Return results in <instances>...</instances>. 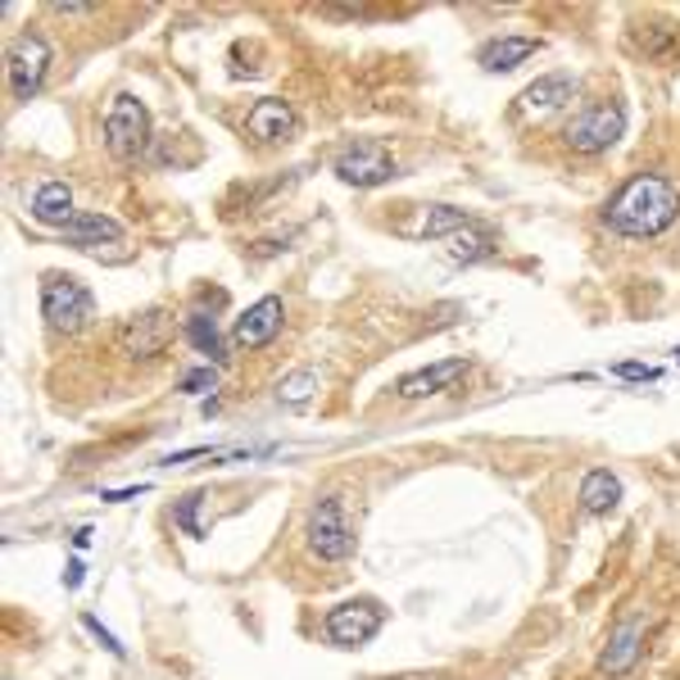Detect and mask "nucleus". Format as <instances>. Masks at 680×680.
Here are the masks:
<instances>
[{"mask_svg": "<svg viewBox=\"0 0 680 680\" xmlns=\"http://www.w3.org/2000/svg\"><path fill=\"white\" fill-rule=\"evenodd\" d=\"M676 218H680V191L662 173H635L608 196V205H603V222L630 241L662 237Z\"/></svg>", "mask_w": 680, "mask_h": 680, "instance_id": "f257e3e1", "label": "nucleus"}, {"mask_svg": "<svg viewBox=\"0 0 680 680\" xmlns=\"http://www.w3.org/2000/svg\"><path fill=\"white\" fill-rule=\"evenodd\" d=\"M42 318L55 336H78L96 318V295L73 273H46L42 277Z\"/></svg>", "mask_w": 680, "mask_h": 680, "instance_id": "f03ea898", "label": "nucleus"}, {"mask_svg": "<svg viewBox=\"0 0 680 680\" xmlns=\"http://www.w3.org/2000/svg\"><path fill=\"white\" fill-rule=\"evenodd\" d=\"M150 145V109L132 91H119L105 109V150L119 164H136Z\"/></svg>", "mask_w": 680, "mask_h": 680, "instance_id": "7ed1b4c3", "label": "nucleus"}, {"mask_svg": "<svg viewBox=\"0 0 680 680\" xmlns=\"http://www.w3.org/2000/svg\"><path fill=\"white\" fill-rule=\"evenodd\" d=\"M305 540H309V549H314L322 562H346V558H354L359 536H354V522H350V513H346V500H340V495H322V500L309 508Z\"/></svg>", "mask_w": 680, "mask_h": 680, "instance_id": "20e7f679", "label": "nucleus"}, {"mask_svg": "<svg viewBox=\"0 0 680 680\" xmlns=\"http://www.w3.org/2000/svg\"><path fill=\"white\" fill-rule=\"evenodd\" d=\"M562 136L577 155H603V150H613L626 136V105L622 100H594L567 123Z\"/></svg>", "mask_w": 680, "mask_h": 680, "instance_id": "39448f33", "label": "nucleus"}, {"mask_svg": "<svg viewBox=\"0 0 680 680\" xmlns=\"http://www.w3.org/2000/svg\"><path fill=\"white\" fill-rule=\"evenodd\" d=\"M331 173L346 186H354V191H372V186H386L391 177H399V164H395L386 141L363 136V141H350L346 150H340Z\"/></svg>", "mask_w": 680, "mask_h": 680, "instance_id": "423d86ee", "label": "nucleus"}, {"mask_svg": "<svg viewBox=\"0 0 680 680\" xmlns=\"http://www.w3.org/2000/svg\"><path fill=\"white\" fill-rule=\"evenodd\" d=\"M173 336H177V322H173L168 309H141V314L123 318V327H119V350L128 359H136V363H155V359L168 354Z\"/></svg>", "mask_w": 680, "mask_h": 680, "instance_id": "0eeeda50", "label": "nucleus"}, {"mask_svg": "<svg viewBox=\"0 0 680 680\" xmlns=\"http://www.w3.org/2000/svg\"><path fill=\"white\" fill-rule=\"evenodd\" d=\"M382 626H386V608L376 599H368V594L336 603V608L327 613V622H322V630H327V639L336 649H363Z\"/></svg>", "mask_w": 680, "mask_h": 680, "instance_id": "6e6552de", "label": "nucleus"}, {"mask_svg": "<svg viewBox=\"0 0 680 680\" xmlns=\"http://www.w3.org/2000/svg\"><path fill=\"white\" fill-rule=\"evenodd\" d=\"M46 68H51V46L46 36L36 32H23L14 36V46L6 55V73H10V96L14 100H32L46 83Z\"/></svg>", "mask_w": 680, "mask_h": 680, "instance_id": "1a4fd4ad", "label": "nucleus"}, {"mask_svg": "<svg viewBox=\"0 0 680 680\" xmlns=\"http://www.w3.org/2000/svg\"><path fill=\"white\" fill-rule=\"evenodd\" d=\"M282 318H286V305H282L277 295L254 299V305L232 322V346L237 350H263V346H273L277 331H282Z\"/></svg>", "mask_w": 680, "mask_h": 680, "instance_id": "9d476101", "label": "nucleus"}, {"mask_svg": "<svg viewBox=\"0 0 680 680\" xmlns=\"http://www.w3.org/2000/svg\"><path fill=\"white\" fill-rule=\"evenodd\" d=\"M245 132H250L254 145H286V141L299 132V119H295L290 100L263 96V100H254V109L245 113Z\"/></svg>", "mask_w": 680, "mask_h": 680, "instance_id": "9b49d317", "label": "nucleus"}, {"mask_svg": "<svg viewBox=\"0 0 680 680\" xmlns=\"http://www.w3.org/2000/svg\"><path fill=\"white\" fill-rule=\"evenodd\" d=\"M468 376V359H440L423 372H408L399 376V399H427V395H440V391H453Z\"/></svg>", "mask_w": 680, "mask_h": 680, "instance_id": "f8f14e48", "label": "nucleus"}, {"mask_svg": "<svg viewBox=\"0 0 680 680\" xmlns=\"http://www.w3.org/2000/svg\"><path fill=\"white\" fill-rule=\"evenodd\" d=\"M531 55H540V36H517V32H508V36H495V42H485V46L476 51V64H481L485 73H513V68H522Z\"/></svg>", "mask_w": 680, "mask_h": 680, "instance_id": "ddd939ff", "label": "nucleus"}, {"mask_svg": "<svg viewBox=\"0 0 680 680\" xmlns=\"http://www.w3.org/2000/svg\"><path fill=\"white\" fill-rule=\"evenodd\" d=\"M28 213H32L36 222H42V227H59V232H64V227H68L73 218H78V209H73V186L59 182V177L42 182V186L32 191Z\"/></svg>", "mask_w": 680, "mask_h": 680, "instance_id": "4468645a", "label": "nucleus"}, {"mask_svg": "<svg viewBox=\"0 0 680 680\" xmlns=\"http://www.w3.org/2000/svg\"><path fill=\"white\" fill-rule=\"evenodd\" d=\"M59 237H64V245H73V250H91V245H119V241H123V227L113 222L109 213L78 209V218H73Z\"/></svg>", "mask_w": 680, "mask_h": 680, "instance_id": "2eb2a0df", "label": "nucleus"}, {"mask_svg": "<svg viewBox=\"0 0 680 680\" xmlns=\"http://www.w3.org/2000/svg\"><path fill=\"white\" fill-rule=\"evenodd\" d=\"M639 645H645V622H639V617L617 622V630L608 635V649H603L599 667L608 671V676H626L639 662Z\"/></svg>", "mask_w": 680, "mask_h": 680, "instance_id": "dca6fc26", "label": "nucleus"}, {"mask_svg": "<svg viewBox=\"0 0 680 680\" xmlns=\"http://www.w3.org/2000/svg\"><path fill=\"white\" fill-rule=\"evenodd\" d=\"M572 96H577V83L567 78V73H549V78H536L531 87H526L517 96V105H522V113H553Z\"/></svg>", "mask_w": 680, "mask_h": 680, "instance_id": "f3484780", "label": "nucleus"}, {"mask_svg": "<svg viewBox=\"0 0 680 680\" xmlns=\"http://www.w3.org/2000/svg\"><path fill=\"white\" fill-rule=\"evenodd\" d=\"M617 504H622V481H617L608 468L585 472V481H581V513H590V517H608Z\"/></svg>", "mask_w": 680, "mask_h": 680, "instance_id": "a211bd4d", "label": "nucleus"}, {"mask_svg": "<svg viewBox=\"0 0 680 680\" xmlns=\"http://www.w3.org/2000/svg\"><path fill=\"white\" fill-rule=\"evenodd\" d=\"M186 340L213 363V368H222L227 359V340H222V331H218V322H213V314H205V309H196V314H186Z\"/></svg>", "mask_w": 680, "mask_h": 680, "instance_id": "6ab92c4d", "label": "nucleus"}, {"mask_svg": "<svg viewBox=\"0 0 680 680\" xmlns=\"http://www.w3.org/2000/svg\"><path fill=\"white\" fill-rule=\"evenodd\" d=\"M630 46L645 51L654 64H667V59L680 55V32H676L671 23H639V28L630 32Z\"/></svg>", "mask_w": 680, "mask_h": 680, "instance_id": "aec40b11", "label": "nucleus"}, {"mask_svg": "<svg viewBox=\"0 0 680 680\" xmlns=\"http://www.w3.org/2000/svg\"><path fill=\"white\" fill-rule=\"evenodd\" d=\"M468 227H476V218L468 209H453V205H431L423 227H418V237L423 241H449V237H459L468 232Z\"/></svg>", "mask_w": 680, "mask_h": 680, "instance_id": "412c9836", "label": "nucleus"}, {"mask_svg": "<svg viewBox=\"0 0 680 680\" xmlns=\"http://www.w3.org/2000/svg\"><path fill=\"white\" fill-rule=\"evenodd\" d=\"M495 232L490 227H468V232H459V237H449V259L453 263H481V259H495Z\"/></svg>", "mask_w": 680, "mask_h": 680, "instance_id": "4be33fe9", "label": "nucleus"}, {"mask_svg": "<svg viewBox=\"0 0 680 680\" xmlns=\"http://www.w3.org/2000/svg\"><path fill=\"white\" fill-rule=\"evenodd\" d=\"M318 395V372L314 368H299L290 376H282V386H277V404L282 408H309Z\"/></svg>", "mask_w": 680, "mask_h": 680, "instance_id": "5701e85b", "label": "nucleus"}, {"mask_svg": "<svg viewBox=\"0 0 680 680\" xmlns=\"http://www.w3.org/2000/svg\"><path fill=\"white\" fill-rule=\"evenodd\" d=\"M200 504H205V495H200V490H191V495H182L177 508H173V522H177L191 540H205V536H209V526L200 522Z\"/></svg>", "mask_w": 680, "mask_h": 680, "instance_id": "b1692460", "label": "nucleus"}, {"mask_svg": "<svg viewBox=\"0 0 680 680\" xmlns=\"http://www.w3.org/2000/svg\"><path fill=\"white\" fill-rule=\"evenodd\" d=\"M213 386H218V368H213V363H205V368H196V372L182 376V391H186V395H205V391H213Z\"/></svg>", "mask_w": 680, "mask_h": 680, "instance_id": "393cba45", "label": "nucleus"}, {"mask_svg": "<svg viewBox=\"0 0 680 680\" xmlns=\"http://www.w3.org/2000/svg\"><path fill=\"white\" fill-rule=\"evenodd\" d=\"M613 376H622V382H658L662 368H654V363H617Z\"/></svg>", "mask_w": 680, "mask_h": 680, "instance_id": "a878e982", "label": "nucleus"}, {"mask_svg": "<svg viewBox=\"0 0 680 680\" xmlns=\"http://www.w3.org/2000/svg\"><path fill=\"white\" fill-rule=\"evenodd\" d=\"M83 626H87V630H91V635L100 639V649H105V654H113V658H128V649H123V645H119V639H113V635H109V630L100 626V617L83 613Z\"/></svg>", "mask_w": 680, "mask_h": 680, "instance_id": "bb28decb", "label": "nucleus"}, {"mask_svg": "<svg viewBox=\"0 0 680 680\" xmlns=\"http://www.w3.org/2000/svg\"><path fill=\"white\" fill-rule=\"evenodd\" d=\"M286 241H295V232H286V237H268V241H254V245H250V259H273V254H282V250H290Z\"/></svg>", "mask_w": 680, "mask_h": 680, "instance_id": "cd10ccee", "label": "nucleus"}, {"mask_svg": "<svg viewBox=\"0 0 680 680\" xmlns=\"http://www.w3.org/2000/svg\"><path fill=\"white\" fill-rule=\"evenodd\" d=\"M136 495H145V485H128V490H105L100 500H109V504H128V500H136Z\"/></svg>", "mask_w": 680, "mask_h": 680, "instance_id": "c85d7f7f", "label": "nucleus"}, {"mask_svg": "<svg viewBox=\"0 0 680 680\" xmlns=\"http://www.w3.org/2000/svg\"><path fill=\"white\" fill-rule=\"evenodd\" d=\"M83 577H87V567H83V558H73V562L64 567V585H68V590H78V585H83Z\"/></svg>", "mask_w": 680, "mask_h": 680, "instance_id": "c756f323", "label": "nucleus"}, {"mask_svg": "<svg viewBox=\"0 0 680 680\" xmlns=\"http://www.w3.org/2000/svg\"><path fill=\"white\" fill-rule=\"evenodd\" d=\"M51 10H55V14H68V19H73V14H91V6H83V0H55Z\"/></svg>", "mask_w": 680, "mask_h": 680, "instance_id": "7c9ffc66", "label": "nucleus"}, {"mask_svg": "<svg viewBox=\"0 0 680 680\" xmlns=\"http://www.w3.org/2000/svg\"><path fill=\"white\" fill-rule=\"evenodd\" d=\"M87 545H91V531H87V526H83V531L73 536V549H87Z\"/></svg>", "mask_w": 680, "mask_h": 680, "instance_id": "2f4dec72", "label": "nucleus"}, {"mask_svg": "<svg viewBox=\"0 0 680 680\" xmlns=\"http://www.w3.org/2000/svg\"><path fill=\"white\" fill-rule=\"evenodd\" d=\"M676 363H680V350H676Z\"/></svg>", "mask_w": 680, "mask_h": 680, "instance_id": "473e14b6", "label": "nucleus"}]
</instances>
